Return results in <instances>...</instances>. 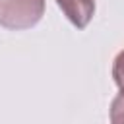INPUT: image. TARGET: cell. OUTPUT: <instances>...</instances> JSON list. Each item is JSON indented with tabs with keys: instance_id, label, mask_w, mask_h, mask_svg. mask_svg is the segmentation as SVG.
<instances>
[{
	"instance_id": "1",
	"label": "cell",
	"mask_w": 124,
	"mask_h": 124,
	"mask_svg": "<svg viewBox=\"0 0 124 124\" xmlns=\"http://www.w3.org/2000/svg\"><path fill=\"white\" fill-rule=\"evenodd\" d=\"M45 16V0H0V25L12 31L35 27Z\"/></svg>"
},
{
	"instance_id": "2",
	"label": "cell",
	"mask_w": 124,
	"mask_h": 124,
	"mask_svg": "<svg viewBox=\"0 0 124 124\" xmlns=\"http://www.w3.org/2000/svg\"><path fill=\"white\" fill-rule=\"evenodd\" d=\"M56 4L66 19L78 29H85L95 16V0H56Z\"/></svg>"
},
{
	"instance_id": "3",
	"label": "cell",
	"mask_w": 124,
	"mask_h": 124,
	"mask_svg": "<svg viewBox=\"0 0 124 124\" xmlns=\"http://www.w3.org/2000/svg\"><path fill=\"white\" fill-rule=\"evenodd\" d=\"M112 79L120 89V93H124V48L112 60Z\"/></svg>"
},
{
	"instance_id": "4",
	"label": "cell",
	"mask_w": 124,
	"mask_h": 124,
	"mask_svg": "<svg viewBox=\"0 0 124 124\" xmlns=\"http://www.w3.org/2000/svg\"><path fill=\"white\" fill-rule=\"evenodd\" d=\"M110 124H124V93H118L110 103Z\"/></svg>"
}]
</instances>
